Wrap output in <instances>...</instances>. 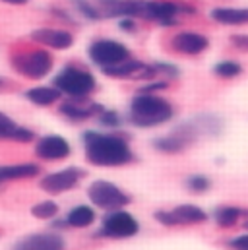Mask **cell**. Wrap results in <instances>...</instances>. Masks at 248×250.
Masks as SVG:
<instances>
[{"label":"cell","instance_id":"4","mask_svg":"<svg viewBox=\"0 0 248 250\" xmlns=\"http://www.w3.org/2000/svg\"><path fill=\"white\" fill-rule=\"evenodd\" d=\"M12 66L18 74L29 78V80H41L45 78L51 68H53V57L43 51H27V53H18L12 57Z\"/></svg>","mask_w":248,"mask_h":250},{"label":"cell","instance_id":"13","mask_svg":"<svg viewBox=\"0 0 248 250\" xmlns=\"http://www.w3.org/2000/svg\"><path fill=\"white\" fill-rule=\"evenodd\" d=\"M85 97L82 99H72V101H66L61 105V113L64 117L72 119V121H85L93 115H101L103 113V107L97 105V103H83Z\"/></svg>","mask_w":248,"mask_h":250},{"label":"cell","instance_id":"23","mask_svg":"<svg viewBox=\"0 0 248 250\" xmlns=\"http://www.w3.org/2000/svg\"><path fill=\"white\" fill-rule=\"evenodd\" d=\"M72 4H74L87 20H101V18H103V12L99 10V6L91 4L89 0H72Z\"/></svg>","mask_w":248,"mask_h":250},{"label":"cell","instance_id":"31","mask_svg":"<svg viewBox=\"0 0 248 250\" xmlns=\"http://www.w3.org/2000/svg\"><path fill=\"white\" fill-rule=\"evenodd\" d=\"M165 87H167V83H165V82H157V83H149L147 87H144V89H142V93H155V91L165 89Z\"/></svg>","mask_w":248,"mask_h":250},{"label":"cell","instance_id":"16","mask_svg":"<svg viewBox=\"0 0 248 250\" xmlns=\"http://www.w3.org/2000/svg\"><path fill=\"white\" fill-rule=\"evenodd\" d=\"M211 18L225 25H239L248 21V8H213Z\"/></svg>","mask_w":248,"mask_h":250},{"label":"cell","instance_id":"10","mask_svg":"<svg viewBox=\"0 0 248 250\" xmlns=\"http://www.w3.org/2000/svg\"><path fill=\"white\" fill-rule=\"evenodd\" d=\"M31 39L39 45L57 49V51H64L70 49L74 45V35L66 29H51V27H43V29H35L31 33Z\"/></svg>","mask_w":248,"mask_h":250},{"label":"cell","instance_id":"22","mask_svg":"<svg viewBox=\"0 0 248 250\" xmlns=\"http://www.w3.org/2000/svg\"><path fill=\"white\" fill-rule=\"evenodd\" d=\"M241 72H243L241 64L233 62V61H223V62L215 64L213 68V74H217L219 78H237Z\"/></svg>","mask_w":248,"mask_h":250},{"label":"cell","instance_id":"1","mask_svg":"<svg viewBox=\"0 0 248 250\" xmlns=\"http://www.w3.org/2000/svg\"><path fill=\"white\" fill-rule=\"evenodd\" d=\"M83 144H85L87 161L93 165H99V167H119V165H126L134 159L130 146L119 136L85 132Z\"/></svg>","mask_w":248,"mask_h":250},{"label":"cell","instance_id":"21","mask_svg":"<svg viewBox=\"0 0 248 250\" xmlns=\"http://www.w3.org/2000/svg\"><path fill=\"white\" fill-rule=\"evenodd\" d=\"M241 213L243 211L239 208H221V209L215 211V219H217V223L221 227H231V225H235L239 221Z\"/></svg>","mask_w":248,"mask_h":250},{"label":"cell","instance_id":"25","mask_svg":"<svg viewBox=\"0 0 248 250\" xmlns=\"http://www.w3.org/2000/svg\"><path fill=\"white\" fill-rule=\"evenodd\" d=\"M186 187L190 188L192 192H206L207 188H209V181L206 179V177H190L188 181H186Z\"/></svg>","mask_w":248,"mask_h":250},{"label":"cell","instance_id":"9","mask_svg":"<svg viewBox=\"0 0 248 250\" xmlns=\"http://www.w3.org/2000/svg\"><path fill=\"white\" fill-rule=\"evenodd\" d=\"M64 239L57 233H35L18 241L14 250H64Z\"/></svg>","mask_w":248,"mask_h":250},{"label":"cell","instance_id":"34","mask_svg":"<svg viewBox=\"0 0 248 250\" xmlns=\"http://www.w3.org/2000/svg\"><path fill=\"white\" fill-rule=\"evenodd\" d=\"M0 87H2V80H0Z\"/></svg>","mask_w":248,"mask_h":250},{"label":"cell","instance_id":"14","mask_svg":"<svg viewBox=\"0 0 248 250\" xmlns=\"http://www.w3.org/2000/svg\"><path fill=\"white\" fill-rule=\"evenodd\" d=\"M39 165L35 163H18V165H2L0 167V185L6 181H20V179H31L39 175Z\"/></svg>","mask_w":248,"mask_h":250},{"label":"cell","instance_id":"8","mask_svg":"<svg viewBox=\"0 0 248 250\" xmlns=\"http://www.w3.org/2000/svg\"><path fill=\"white\" fill-rule=\"evenodd\" d=\"M85 173L82 169H76V167H68V169H62L59 173H51L47 175L43 181H41V188L49 194H61L66 190H72L80 183V179L83 177Z\"/></svg>","mask_w":248,"mask_h":250},{"label":"cell","instance_id":"19","mask_svg":"<svg viewBox=\"0 0 248 250\" xmlns=\"http://www.w3.org/2000/svg\"><path fill=\"white\" fill-rule=\"evenodd\" d=\"M186 144H188V140H186V136H169V138H161V140H157L153 146L159 149V151H165V153H179V151H183L186 147Z\"/></svg>","mask_w":248,"mask_h":250},{"label":"cell","instance_id":"5","mask_svg":"<svg viewBox=\"0 0 248 250\" xmlns=\"http://www.w3.org/2000/svg\"><path fill=\"white\" fill-rule=\"evenodd\" d=\"M89 59L97 66L107 68V66H115L130 59V51L119 41H111V39H99L95 43L89 45Z\"/></svg>","mask_w":248,"mask_h":250},{"label":"cell","instance_id":"11","mask_svg":"<svg viewBox=\"0 0 248 250\" xmlns=\"http://www.w3.org/2000/svg\"><path fill=\"white\" fill-rule=\"evenodd\" d=\"M35 153L47 161H59L70 155V144L62 136H45L37 142Z\"/></svg>","mask_w":248,"mask_h":250},{"label":"cell","instance_id":"33","mask_svg":"<svg viewBox=\"0 0 248 250\" xmlns=\"http://www.w3.org/2000/svg\"><path fill=\"white\" fill-rule=\"evenodd\" d=\"M245 227H247V229H248V221H247V223H245Z\"/></svg>","mask_w":248,"mask_h":250},{"label":"cell","instance_id":"20","mask_svg":"<svg viewBox=\"0 0 248 250\" xmlns=\"http://www.w3.org/2000/svg\"><path fill=\"white\" fill-rule=\"evenodd\" d=\"M31 213H33V217H39V219H53L59 213V206L53 200H45V202L35 204L31 208Z\"/></svg>","mask_w":248,"mask_h":250},{"label":"cell","instance_id":"6","mask_svg":"<svg viewBox=\"0 0 248 250\" xmlns=\"http://www.w3.org/2000/svg\"><path fill=\"white\" fill-rule=\"evenodd\" d=\"M87 196L97 208H103V209H119L130 202L128 194H124L121 188L107 181H95L87 188Z\"/></svg>","mask_w":248,"mask_h":250},{"label":"cell","instance_id":"30","mask_svg":"<svg viewBox=\"0 0 248 250\" xmlns=\"http://www.w3.org/2000/svg\"><path fill=\"white\" fill-rule=\"evenodd\" d=\"M119 25H121V29H123V31H130V33H134V31H136L134 20H132V18H128V16L121 20V23H119Z\"/></svg>","mask_w":248,"mask_h":250},{"label":"cell","instance_id":"12","mask_svg":"<svg viewBox=\"0 0 248 250\" xmlns=\"http://www.w3.org/2000/svg\"><path fill=\"white\" fill-rule=\"evenodd\" d=\"M209 41L207 37L200 35V33H192V31H183L173 39V49L183 53V55H200L207 49Z\"/></svg>","mask_w":248,"mask_h":250},{"label":"cell","instance_id":"32","mask_svg":"<svg viewBox=\"0 0 248 250\" xmlns=\"http://www.w3.org/2000/svg\"><path fill=\"white\" fill-rule=\"evenodd\" d=\"M2 2H6V4H25L27 0H2Z\"/></svg>","mask_w":248,"mask_h":250},{"label":"cell","instance_id":"17","mask_svg":"<svg viewBox=\"0 0 248 250\" xmlns=\"http://www.w3.org/2000/svg\"><path fill=\"white\" fill-rule=\"evenodd\" d=\"M61 95L62 93L57 87H47V85L31 87V89L25 91V97H27L31 103L39 105V107H49V105L57 103V101L61 99Z\"/></svg>","mask_w":248,"mask_h":250},{"label":"cell","instance_id":"3","mask_svg":"<svg viewBox=\"0 0 248 250\" xmlns=\"http://www.w3.org/2000/svg\"><path fill=\"white\" fill-rule=\"evenodd\" d=\"M55 87L61 93L70 95L72 99H82V97H87L95 89V78L83 68L66 66L55 78Z\"/></svg>","mask_w":248,"mask_h":250},{"label":"cell","instance_id":"15","mask_svg":"<svg viewBox=\"0 0 248 250\" xmlns=\"http://www.w3.org/2000/svg\"><path fill=\"white\" fill-rule=\"evenodd\" d=\"M173 225H194L206 221V211H202L196 206H179L171 211Z\"/></svg>","mask_w":248,"mask_h":250},{"label":"cell","instance_id":"29","mask_svg":"<svg viewBox=\"0 0 248 250\" xmlns=\"http://www.w3.org/2000/svg\"><path fill=\"white\" fill-rule=\"evenodd\" d=\"M229 247H231L233 250H248V235H243V237L231 241Z\"/></svg>","mask_w":248,"mask_h":250},{"label":"cell","instance_id":"24","mask_svg":"<svg viewBox=\"0 0 248 250\" xmlns=\"http://www.w3.org/2000/svg\"><path fill=\"white\" fill-rule=\"evenodd\" d=\"M16 130H18V125L10 117L0 113V140H14Z\"/></svg>","mask_w":248,"mask_h":250},{"label":"cell","instance_id":"26","mask_svg":"<svg viewBox=\"0 0 248 250\" xmlns=\"http://www.w3.org/2000/svg\"><path fill=\"white\" fill-rule=\"evenodd\" d=\"M99 121H101V125H105V126H119L121 125V119H119V115H117L115 111H103V113H101V117H99Z\"/></svg>","mask_w":248,"mask_h":250},{"label":"cell","instance_id":"28","mask_svg":"<svg viewBox=\"0 0 248 250\" xmlns=\"http://www.w3.org/2000/svg\"><path fill=\"white\" fill-rule=\"evenodd\" d=\"M231 43L241 51H248V35H233Z\"/></svg>","mask_w":248,"mask_h":250},{"label":"cell","instance_id":"2","mask_svg":"<svg viewBox=\"0 0 248 250\" xmlns=\"http://www.w3.org/2000/svg\"><path fill=\"white\" fill-rule=\"evenodd\" d=\"M173 117V107L169 101L153 95V93H142L134 97L130 105V121L136 126H157L167 123Z\"/></svg>","mask_w":248,"mask_h":250},{"label":"cell","instance_id":"7","mask_svg":"<svg viewBox=\"0 0 248 250\" xmlns=\"http://www.w3.org/2000/svg\"><path fill=\"white\" fill-rule=\"evenodd\" d=\"M138 221L126 211H113L103 219L101 235L109 239H128L138 233Z\"/></svg>","mask_w":248,"mask_h":250},{"label":"cell","instance_id":"18","mask_svg":"<svg viewBox=\"0 0 248 250\" xmlns=\"http://www.w3.org/2000/svg\"><path fill=\"white\" fill-rule=\"evenodd\" d=\"M93 219H95V211L87 206H78V208L70 209V213L66 215V223L70 227H78V229L89 227L93 223Z\"/></svg>","mask_w":248,"mask_h":250},{"label":"cell","instance_id":"27","mask_svg":"<svg viewBox=\"0 0 248 250\" xmlns=\"http://www.w3.org/2000/svg\"><path fill=\"white\" fill-rule=\"evenodd\" d=\"M153 68H155V74H165V76H171V78H177L179 76V70L175 68V66H171V64H153Z\"/></svg>","mask_w":248,"mask_h":250}]
</instances>
